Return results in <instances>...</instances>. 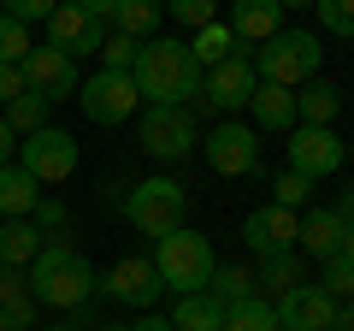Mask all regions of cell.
Returning <instances> with one entry per match:
<instances>
[{"label": "cell", "instance_id": "1", "mask_svg": "<svg viewBox=\"0 0 354 331\" xmlns=\"http://www.w3.org/2000/svg\"><path fill=\"white\" fill-rule=\"evenodd\" d=\"M130 77H136V95L148 107H189V101H201V65H195L189 42L148 36L136 48Z\"/></svg>", "mask_w": 354, "mask_h": 331}, {"label": "cell", "instance_id": "2", "mask_svg": "<svg viewBox=\"0 0 354 331\" xmlns=\"http://www.w3.org/2000/svg\"><path fill=\"white\" fill-rule=\"evenodd\" d=\"M95 290H101V272L88 267L71 242H41V255L30 260V296H36V307L77 314Z\"/></svg>", "mask_w": 354, "mask_h": 331}, {"label": "cell", "instance_id": "3", "mask_svg": "<svg viewBox=\"0 0 354 331\" xmlns=\"http://www.w3.org/2000/svg\"><path fill=\"white\" fill-rule=\"evenodd\" d=\"M213 267H218L213 242H207L201 231H189V225H177L171 237H160V242H153V272H160V284H165V290H177V296L207 290Z\"/></svg>", "mask_w": 354, "mask_h": 331}, {"label": "cell", "instance_id": "4", "mask_svg": "<svg viewBox=\"0 0 354 331\" xmlns=\"http://www.w3.org/2000/svg\"><path fill=\"white\" fill-rule=\"evenodd\" d=\"M319 60H325V48H319L313 30H278L254 53V77L260 83H283V89H301L307 77H319Z\"/></svg>", "mask_w": 354, "mask_h": 331}, {"label": "cell", "instance_id": "5", "mask_svg": "<svg viewBox=\"0 0 354 331\" xmlns=\"http://www.w3.org/2000/svg\"><path fill=\"white\" fill-rule=\"evenodd\" d=\"M124 219L142 231V237H171L183 219H189V190L177 178H142V184H130V195H124Z\"/></svg>", "mask_w": 354, "mask_h": 331}, {"label": "cell", "instance_id": "6", "mask_svg": "<svg viewBox=\"0 0 354 331\" xmlns=\"http://www.w3.org/2000/svg\"><path fill=\"white\" fill-rule=\"evenodd\" d=\"M18 166L36 184H65L77 172V136L59 125H41L36 136H18Z\"/></svg>", "mask_w": 354, "mask_h": 331}, {"label": "cell", "instance_id": "7", "mask_svg": "<svg viewBox=\"0 0 354 331\" xmlns=\"http://www.w3.org/2000/svg\"><path fill=\"white\" fill-rule=\"evenodd\" d=\"M77 107H83L88 125H124V118L142 107L136 77L130 71H95L88 83H77Z\"/></svg>", "mask_w": 354, "mask_h": 331}, {"label": "cell", "instance_id": "8", "mask_svg": "<svg viewBox=\"0 0 354 331\" xmlns=\"http://www.w3.org/2000/svg\"><path fill=\"white\" fill-rule=\"evenodd\" d=\"M290 172H301V178H337L342 172V160H348V142L337 136L330 125H295L290 130Z\"/></svg>", "mask_w": 354, "mask_h": 331}, {"label": "cell", "instance_id": "9", "mask_svg": "<svg viewBox=\"0 0 354 331\" xmlns=\"http://www.w3.org/2000/svg\"><path fill=\"white\" fill-rule=\"evenodd\" d=\"M201 154H207V166H213L218 178H254V172H260V136H254L248 125H236V118H225V125L207 130Z\"/></svg>", "mask_w": 354, "mask_h": 331}, {"label": "cell", "instance_id": "10", "mask_svg": "<svg viewBox=\"0 0 354 331\" xmlns=\"http://www.w3.org/2000/svg\"><path fill=\"white\" fill-rule=\"evenodd\" d=\"M189 148H195V118H189V107H148L142 113V154L148 160H189Z\"/></svg>", "mask_w": 354, "mask_h": 331}, {"label": "cell", "instance_id": "11", "mask_svg": "<svg viewBox=\"0 0 354 331\" xmlns=\"http://www.w3.org/2000/svg\"><path fill=\"white\" fill-rule=\"evenodd\" d=\"M272 314H278V331H330L337 325V296L325 284H295L272 302Z\"/></svg>", "mask_w": 354, "mask_h": 331}, {"label": "cell", "instance_id": "12", "mask_svg": "<svg viewBox=\"0 0 354 331\" xmlns=\"http://www.w3.org/2000/svg\"><path fill=\"white\" fill-rule=\"evenodd\" d=\"M295 237H301V219H295V207H278V202H266L254 207L248 219H242V242H248L254 255H295Z\"/></svg>", "mask_w": 354, "mask_h": 331}, {"label": "cell", "instance_id": "13", "mask_svg": "<svg viewBox=\"0 0 354 331\" xmlns=\"http://www.w3.org/2000/svg\"><path fill=\"white\" fill-rule=\"evenodd\" d=\"M24 83H30V95H41V101H71L77 95V60L71 53H59V48H30L24 53Z\"/></svg>", "mask_w": 354, "mask_h": 331}, {"label": "cell", "instance_id": "14", "mask_svg": "<svg viewBox=\"0 0 354 331\" xmlns=\"http://www.w3.org/2000/svg\"><path fill=\"white\" fill-rule=\"evenodd\" d=\"M101 290H106V302L153 307V302L165 296V284H160V272H153V260H148V255H130V260H118V267H106Z\"/></svg>", "mask_w": 354, "mask_h": 331}, {"label": "cell", "instance_id": "15", "mask_svg": "<svg viewBox=\"0 0 354 331\" xmlns=\"http://www.w3.org/2000/svg\"><path fill=\"white\" fill-rule=\"evenodd\" d=\"M101 42H106V24H95L83 6H71V0L53 6V18H48V48L83 60V53H101Z\"/></svg>", "mask_w": 354, "mask_h": 331}, {"label": "cell", "instance_id": "16", "mask_svg": "<svg viewBox=\"0 0 354 331\" xmlns=\"http://www.w3.org/2000/svg\"><path fill=\"white\" fill-rule=\"evenodd\" d=\"M254 83H260V77H254V60H248V53H230L225 65H213V71H207L201 95L218 107V113H236V107H248Z\"/></svg>", "mask_w": 354, "mask_h": 331}, {"label": "cell", "instance_id": "17", "mask_svg": "<svg viewBox=\"0 0 354 331\" xmlns=\"http://www.w3.org/2000/svg\"><path fill=\"white\" fill-rule=\"evenodd\" d=\"M283 30V6L278 0H236V12H230V36L236 42H272Z\"/></svg>", "mask_w": 354, "mask_h": 331}, {"label": "cell", "instance_id": "18", "mask_svg": "<svg viewBox=\"0 0 354 331\" xmlns=\"http://www.w3.org/2000/svg\"><path fill=\"white\" fill-rule=\"evenodd\" d=\"M342 225H348V219H342L337 207H313V213L301 219V237H295V249H301V255H319V260L342 255Z\"/></svg>", "mask_w": 354, "mask_h": 331}, {"label": "cell", "instance_id": "19", "mask_svg": "<svg viewBox=\"0 0 354 331\" xmlns=\"http://www.w3.org/2000/svg\"><path fill=\"white\" fill-rule=\"evenodd\" d=\"M248 113H254L260 130H295V89H283V83H254Z\"/></svg>", "mask_w": 354, "mask_h": 331}, {"label": "cell", "instance_id": "20", "mask_svg": "<svg viewBox=\"0 0 354 331\" xmlns=\"http://www.w3.org/2000/svg\"><path fill=\"white\" fill-rule=\"evenodd\" d=\"M165 319H171V331H225V302L213 290H189L177 296V307Z\"/></svg>", "mask_w": 354, "mask_h": 331}, {"label": "cell", "instance_id": "21", "mask_svg": "<svg viewBox=\"0 0 354 331\" xmlns=\"http://www.w3.org/2000/svg\"><path fill=\"white\" fill-rule=\"evenodd\" d=\"M41 231H36V219H6L0 225V267H18V272H30V260L41 255Z\"/></svg>", "mask_w": 354, "mask_h": 331}, {"label": "cell", "instance_id": "22", "mask_svg": "<svg viewBox=\"0 0 354 331\" xmlns=\"http://www.w3.org/2000/svg\"><path fill=\"white\" fill-rule=\"evenodd\" d=\"M36 202H41V184L30 178L24 166H18V160L0 166V213H6V219H30Z\"/></svg>", "mask_w": 354, "mask_h": 331}, {"label": "cell", "instance_id": "23", "mask_svg": "<svg viewBox=\"0 0 354 331\" xmlns=\"http://www.w3.org/2000/svg\"><path fill=\"white\" fill-rule=\"evenodd\" d=\"M342 107V89L325 83V77H307L301 89H295V125H330Z\"/></svg>", "mask_w": 354, "mask_h": 331}, {"label": "cell", "instance_id": "24", "mask_svg": "<svg viewBox=\"0 0 354 331\" xmlns=\"http://www.w3.org/2000/svg\"><path fill=\"white\" fill-rule=\"evenodd\" d=\"M0 314L12 319L18 331L36 325V296H30V278L18 267H0Z\"/></svg>", "mask_w": 354, "mask_h": 331}, {"label": "cell", "instance_id": "25", "mask_svg": "<svg viewBox=\"0 0 354 331\" xmlns=\"http://www.w3.org/2000/svg\"><path fill=\"white\" fill-rule=\"evenodd\" d=\"M236 48H242V42L230 36V24H218V18H213V24H201V30H195V42H189V53H195V65H201V71L225 65Z\"/></svg>", "mask_w": 354, "mask_h": 331}, {"label": "cell", "instance_id": "26", "mask_svg": "<svg viewBox=\"0 0 354 331\" xmlns=\"http://www.w3.org/2000/svg\"><path fill=\"white\" fill-rule=\"evenodd\" d=\"M113 30H118V36H130V42H148L153 30H160V0H118Z\"/></svg>", "mask_w": 354, "mask_h": 331}, {"label": "cell", "instance_id": "27", "mask_svg": "<svg viewBox=\"0 0 354 331\" xmlns=\"http://www.w3.org/2000/svg\"><path fill=\"white\" fill-rule=\"evenodd\" d=\"M225 331H278V314L260 296H242V302H225Z\"/></svg>", "mask_w": 354, "mask_h": 331}, {"label": "cell", "instance_id": "28", "mask_svg": "<svg viewBox=\"0 0 354 331\" xmlns=\"http://www.w3.org/2000/svg\"><path fill=\"white\" fill-rule=\"evenodd\" d=\"M254 284H266V290H295V284H307L301 278V255H266L260 260V272H254Z\"/></svg>", "mask_w": 354, "mask_h": 331}, {"label": "cell", "instance_id": "29", "mask_svg": "<svg viewBox=\"0 0 354 331\" xmlns=\"http://www.w3.org/2000/svg\"><path fill=\"white\" fill-rule=\"evenodd\" d=\"M6 125H12V136H36V130L48 125V101L24 89L18 101H6Z\"/></svg>", "mask_w": 354, "mask_h": 331}, {"label": "cell", "instance_id": "30", "mask_svg": "<svg viewBox=\"0 0 354 331\" xmlns=\"http://www.w3.org/2000/svg\"><path fill=\"white\" fill-rule=\"evenodd\" d=\"M207 290H213L218 302H242V296H254L260 284H254V272H248V267H213Z\"/></svg>", "mask_w": 354, "mask_h": 331}, {"label": "cell", "instance_id": "31", "mask_svg": "<svg viewBox=\"0 0 354 331\" xmlns=\"http://www.w3.org/2000/svg\"><path fill=\"white\" fill-rule=\"evenodd\" d=\"M30 48H36V42H30V24H18V18L0 12V65H24Z\"/></svg>", "mask_w": 354, "mask_h": 331}, {"label": "cell", "instance_id": "32", "mask_svg": "<svg viewBox=\"0 0 354 331\" xmlns=\"http://www.w3.org/2000/svg\"><path fill=\"white\" fill-rule=\"evenodd\" d=\"M313 12L330 36H354V0H313Z\"/></svg>", "mask_w": 354, "mask_h": 331}, {"label": "cell", "instance_id": "33", "mask_svg": "<svg viewBox=\"0 0 354 331\" xmlns=\"http://www.w3.org/2000/svg\"><path fill=\"white\" fill-rule=\"evenodd\" d=\"M307 195H313V178H301V172H283V178L272 184V202L278 207H301Z\"/></svg>", "mask_w": 354, "mask_h": 331}, {"label": "cell", "instance_id": "34", "mask_svg": "<svg viewBox=\"0 0 354 331\" xmlns=\"http://www.w3.org/2000/svg\"><path fill=\"white\" fill-rule=\"evenodd\" d=\"M136 48H142V42H130V36H118V30H113V36L101 42V60H106V71H130V65H136Z\"/></svg>", "mask_w": 354, "mask_h": 331}, {"label": "cell", "instance_id": "35", "mask_svg": "<svg viewBox=\"0 0 354 331\" xmlns=\"http://www.w3.org/2000/svg\"><path fill=\"white\" fill-rule=\"evenodd\" d=\"M165 6H171V18H177V24H189V30L213 24V12H218V0H165Z\"/></svg>", "mask_w": 354, "mask_h": 331}, {"label": "cell", "instance_id": "36", "mask_svg": "<svg viewBox=\"0 0 354 331\" xmlns=\"http://www.w3.org/2000/svg\"><path fill=\"white\" fill-rule=\"evenodd\" d=\"M325 290L337 296V302H342V296H354V260L348 255H330L325 260Z\"/></svg>", "mask_w": 354, "mask_h": 331}, {"label": "cell", "instance_id": "37", "mask_svg": "<svg viewBox=\"0 0 354 331\" xmlns=\"http://www.w3.org/2000/svg\"><path fill=\"white\" fill-rule=\"evenodd\" d=\"M30 219H36V231L48 237V231H65V225H71V207H65V202H53V195H41Z\"/></svg>", "mask_w": 354, "mask_h": 331}, {"label": "cell", "instance_id": "38", "mask_svg": "<svg viewBox=\"0 0 354 331\" xmlns=\"http://www.w3.org/2000/svg\"><path fill=\"white\" fill-rule=\"evenodd\" d=\"M53 6H59V0H6V18L36 24V18H53Z\"/></svg>", "mask_w": 354, "mask_h": 331}, {"label": "cell", "instance_id": "39", "mask_svg": "<svg viewBox=\"0 0 354 331\" xmlns=\"http://www.w3.org/2000/svg\"><path fill=\"white\" fill-rule=\"evenodd\" d=\"M24 89H30V83H24V65H0V107L18 101Z\"/></svg>", "mask_w": 354, "mask_h": 331}, {"label": "cell", "instance_id": "40", "mask_svg": "<svg viewBox=\"0 0 354 331\" xmlns=\"http://www.w3.org/2000/svg\"><path fill=\"white\" fill-rule=\"evenodd\" d=\"M71 6H83L95 24H113V12H118V0H71Z\"/></svg>", "mask_w": 354, "mask_h": 331}, {"label": "cell", "instance_id": "41", "mask_svg": "<svg viewBox=\"0 0 354 331\" xmlns=\"http://www.w3.org/2000/svg\"><path fill=\"white\" fill-rule=\"evenodd\" d=\"M101 195H106L113 207H124V195H130V178H113V184H101Z\"/></svg>", "mask_w": 354, "mask_h": 331}, {"label": "cell", "instance_id": "42", "mask_svg": "<svg viewBox=\"0 0 354 331\" xmlns=\"http://www.w3.org/2000/svg\"><path fill=\"white\" fill-rule=\"evenodd\" d=\"M12 148H18V136H12V125L0 118V166H12Z\"/></svg>", "mask_w": 354, "mask_h": 331}, {"label": "cell", "instance_id": "43", "mask_svg": "<svg viewBox=\"0 0 354 331\" xmlns=\"http://www.w3.org/2000/svg\"><path fill=\"white\" fill-rule=\"evenodd\" d=\"M130 331H171V319H165V314H153V307H148V319H136Z\"/></svg>", "mask_w": 354, "mask_h": 331}, {"label": "cell", "instance_id": "44", "mask_svg": "<svg viewBox=\"0 0 354 331\" xmlns=\"http://www.w3.org/2000/svg\"><path fill=\"white\" fill-rule=\"evenodd\" d=\"M337 213H342V219H354V178L342 184V202H337Z\"/></svg>", "mask_w": 354, "mask_h": 331}, {"label": "cell", "instance_id": "45", "mask_svg": "<svg viewBox=\"0 0 354 331\" xmlns=\"http://www.w3.org/2000/svg\"><path fill=\"white\" fill-rule=\"evenodd\" d=\"M342 255L354 260V219H348V225H342Z\"/></svg>", "mask_w": 354, "mask_h": 331}, {"label": "cell", "instance_id": "46", "mask_svg": "<svg viewBox=\"0 0 354 331\" xmlns=\"http://www.w3.org/2000/svg\"><path fill=\"white\" fill-rule=\"evenodd\" d=\"M337 331H354V307H337Z\"/></svg>", "mask_w": 354, "mask_h": 331}, {"label": "cell", "instance_id": "47", "mask_svg": "<svg viewBox=\"0 0 354 331\" xmlns=\"http://www.w3.org/2000/svg\"><path fill=\"white\" fill-rule=\"evenodd\" d=\"M278 6L283 12H301V6H313V0H278Z\"/></svg>", "mask_w": 354, "mask_h": 331}, {"label": "cell", "instance_id": "48", "mask_svg": "<svg viewBox=\"0 0 354 331\" xmlns=\"http://www.w3.org/2000/svg\"><path fill=\"white\" fill-rule=\"evenodd\" d=\"M88 331H130V325H118V319H106V325H88Z\"/></svg>", "mask_w": 354, "mask_h": 331}, {"label": "cell", "instance_id": "49", "mask_svg": "<svg viewBox=\"0 0 354 331\" xmlns=\"http://www.w3.org/2000/svg\"><path fill=\"white\" fill-rule=\"evenodd\" d=\"M0 331H18V325H12V319H6V314H0Z\"/></svg>", "mask_w": 354, "mask_h": 331}, {"label": "cell", "instance_id": "50", "mask_svg": "<svg viewBox=\"0 0 354 331\" xmlns=\"http://www.w3.org/2000/svg\"><path fill=\"white\" fill-rule=\"evenodd\" d=\"M53 331H88V325H53Z\"/></svg>", "mask_w": 354, "mask_h": 331}, {"label": "cell", "instance_id": "51", "mask_svg": "<svg viewBox=\"0 0 354 331\" xmlns=\"http://www.w3.org/2000/svg\"><path fill=\"white\" fill-rule=\"evenodd\" d=\"M348 160H354V142H348Z\"/></svg>", "mask_w": 354, "mask_h": 331}, {"label": "cell", "instance_id": "52", "mask_svg": "<svg viewBox=\"0 0 354 331\" xmlns=\"http://www.w3.org/2000/svg\"><path fill=\"white\" fill-rule=\"evenodd\" d=\"M330 331H337V325H330Z\"/></svg>", "mask_w": 354, "mask_h": 331}, {"label": "cell", "instance_id": "53", "mask_svg": "<svg viewBox=\"0 0 354 331\" xmlns=\"http://www.w3.org/2000/svg\"><path fill=\"white\" fill-rule=\"evenodd\" d=\"M160 6H165V0H160Z\"/></svg>", "mask_w": 354, "mask_h": 331}]
</instances>
